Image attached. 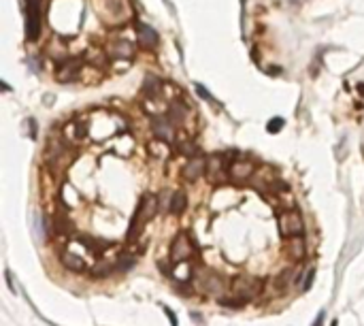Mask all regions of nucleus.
Segmentation results:
<instances>
[{
  "instance_id": "obj_10",
  "label": "nucleus",
  "mask_w": 364,
  "mask_h": 326,
  "mask_svg": "<svg viewBox=\"0 0 364 326\" xmlns=\"http://www.w3.org/2000/svg\"><path fill=\"white\" fill-rule=\"evenodd\" d=\"M332 326H336V322H332Z\"/></svg>"
},
{
  "instance_id": "obj_2",
  "label": "nucleus",
  "mask_w": 364,
  "mask_h": 326,
  "mask_svg": "<svg viewBox=\"0 0 364 326\" xmlns=\"http://www.w3.org/2000/svg\"><path fill=\"white\" fill-rule=\"evenodd\" d=\"M26 51L45 79L98 88L126 75L143 51L134 0H22Z\"/></svg>"
},
{
  "instance_id": "obj_4",
  "label": "nucleus",
  "mask_w": 364,
  "mask_h": 326,
  "mask_svg": "<svg viewBox=\"0 0 364 326\" xmlns=\"http://www.w3.org/2000/svg\"><path fill=\"white\" fill-rule=\"evenodd\" d=\"M60 262L64 268H68V271H73V273H83L87 268L85 258L77 252H68V249L66 252H60Z\"/></svg>"
},
{
  "instance_id": "obj_9",
  "label": "nucleus",
  "mask_w": 364,
  "mask_h": 326,
  "mask_svg": "<svg viewBox=\"0 0 364 326\" xmlns=\"http://www.w3.org/2000/svg\"><path fill=\"white\" fill-rule=\"evenodd\" d=\"M322 322H324V311L317 316V320H315V324H313V326H322Z\"/></svg>"
},
{
  "instance_id": "obj_3",
  "label": "nucleus",
  "mask_w": 364,
  "mask_h": 326,
  "mask_svg": "<svg viewBox=\"0 0 364 326\" xmlns=\"http://www.w3.org/2000/svg\"><path fill=\"white\" fill-rule=\"evenodd\" d=\"M264 286L266 279L258 277V275H234V277H230V292L247 300L260 296Z\"/></svg>"
},
{
  "instance_id": "obj_5",
  "label": "nucleus",
  "mask_w": 364,
  "mask_h": 326,
  "mask_svg": "<svg viewBox=\"0 0 364 326\" xmlns=\"http://www.w3.org/2000/svg\"><path fill=\"white\" fill-rule=\"evenodd\" d=\"M113 271H117V268H115V262H111V260H96L94 265L89 267V275H92L94 279H105Z\"/></svg>"
},
{
  "instance_id": "obj_6",
  "label": "nucleus",
  "mask_w": 364,
  "mask_h": 326,
  "mask_svg": "<svg viewBox=\"0 0 364 326\" xmlns=\"http://www.w3.org/2000/svg\"><path fill=\"white\" fill-rule=\"evenodd\" d=\"M217 303H220L222 307H230V309H241V307H245L247 298L232 294V296H222V298H217Z\"/></svg>"
},
{
  "instance_id": "obj_1",
  "label": "nucleus",
  "mask_w": 364,
  "mask_h": 326,
  "mask_svg": "<svg viewBox=\"0 0 364 326\" xmlns=\"http://www.w3.org/2000/svg\"><path fill=\"white\" fill-rule=\"evenodd\" d=\"M196 134L194 105L168 83L62 115L43 141L38 166L45 237L64 252L96 220L111 226L124 217L128 252L143 254L145 228L172 201L168 188L153 190L151 181L196 156Z\"/></svg>"
},
{
  "instance_id": "obj_7",
  "label": "nucleus",
  "mask_w": 364,
  "mask_h": 326,
  "mask_svg": "<svg viewBox=\"0 0 364 326\" xmlns=\"http://www.w3.org/2000/svg\"><path fill=\"white\" fill-rule=\"evenodd\" d=\"M313 275H315V268H309V273H307V275H305V281H303V290H309V288H311Z\"/></svg>"
},
{
  "instance_id": "obj_8",
  "label": "nucleus",
  "mask_w": 364,
  "mask_h": 326,
  "mask_svg": "<svg viewBox=\"0 0 364 326\" xmlns=\"http://www.w3.org/2000/svg\"><path fill=\"white\" fill-rule=\"evenodd\" d=\"M166 313H168V318H170V322H172V326H177V318H175V313H172L170 309H166Z\"/></svg>"
}]
</instances>
